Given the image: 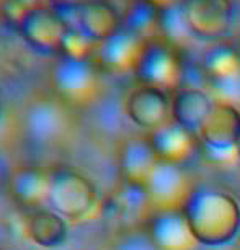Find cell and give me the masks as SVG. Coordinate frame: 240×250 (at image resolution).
I'll list each match as a JSON object with an SVG mask.
<instances>
[{
  "label": "cell",
  "mask_w": 240,
  "mask_h": 250,
  "mask_svg": "<svg viewBox=\"0 0 240 250\" xmlns=\"http://www.w3.org/2000/svg\"><path fill=\"white\" fill-rule=\"evenodd\" d=\"M183 218L196 244L224 247L240 232V205L232 195L213 188H200L185 200Z\"/></svg>",
  "instance_id": "cell-1"
},
{
  "label": "cell",
  "mask_w": 240,
  "mask_h": 250,
  "mask_svg": "<svg viewBox=\"0 0 240 250\" xmlns=\"http://www.w3.org/2000/svg\"><path fill=\"white\" fill-rule=\"evenodd\" d=\"M181 26L188 35L200 41L224 40L237 20L234 0H183L178 5Z\"/></svg>",
  "instance_id": "cell-2"
},
{
  "label": "cell",
  "mask_w": 240,
  "mask_h": 250,
  "mask_svg": "<svg viewBox=\"0 0 240 250\" xmlns=\"http://www.w3.org/2000/svg\"><path fill=\"white\" fill-rule=\"evenodd\" d=\"M98 191L90 178L72 168L51 173L48 206L64 219L80 221L95 209Z\"/></svg>",
  "instance_id": "cell-3"
},
{
  "label": "cell",
  "mask_w": 240,
  "mask_h": 250,
  "mask_svg": "<svg viewBox=\"0 0 240 250\" xmlns=\"http://www.w3.org/2000/svg\"><path fill=\"white\" fill-rule=\"evenodd\" d=\"M126 113L136 126L152 133L173 121L170 98L165 90L152 85H142L129 93Z\"/></svg>",
  "instance_id": "cell-4"
},
{
  "label": "cell",
  "mask_w": 240,
  "mask_h": 250,
  "mask_svg": "<svg viewBox=\"0 0 240 250\" xmlns=\"http://www.w3.org/2000/svg\"><path fill=\"white\" fill-rule=\"evenodd\" d=\"M69 28V23L59 12L36 7L23 21L20 33L33 49L41 53H60Z\"/></svg>",
  "instance_id": "cell-5"
},
{
  "label": "cell",
  "mask_w": 240,
  "mask_h": 250,
  "mask_svg": "<svg viewBox=\"0 0 240 250\" xmlns=\"http://www.w3.org/2000/svg\"><path fill=\"white\" fill-rule=\"evenodd\" d=\"M198 133L211 150L227 152L237 144L240 134V111L230 103L214 102Z\"/></svg>",
  "instance_id": "cell-6"
},
{
  "label": "cell",
  "mask_w": 240,
  "mask_h": 250,
  "mask_svg": "<svg viewBox=\"0 0 240 250\" xmlns=\"http://www.w3.org/2000/svg\"><path fill=\"white\" fill-rule=\"evenodd\" d=\"M121 15L110 0H87L77 10L80 31L93 43H106L121 30Z\"/></svg>",
  "instance_id": "cell-7"
},
{
  "label": "cell",
  "mask_w": 240,
  "mask_h": 250,
  "mask_svg": "<svg viewBox=\"0 0 240 250\" xmlns=\"http://www.w3.org/2000/svg\"><path fill=\"white\" fill-rule=\"evenodd\" d=\"M136 72L144 82V85H152L165 90V88L177 85L181 70L180 62L172 49L154 44L145 48L136 67Z\"/></svg>",
  "instance_id": "cell-8"
},
{
  "label": "cell",
  "mask_w": 240,
  "mask_h": 250,
  "mask_svg": "<svg viewBox=\"0 0 240 250\" xmlns=\"http://www.w3.org/2000/svg\"><path fill=\"white\" fill-rule=\"evenodd\" d=\"M49 180L51 175L36 167H18L8 178V191L18 206L31 211L43 209L49 201Z\"/></svg>",
  "instance_id": "cell-9"
},
{
  "label": "cell",
  "mask_w": 240,
  "mask_h": 250,
  "mask_svg": "<svg viewBox=\"0 0 240 250\" xmlns=\"http://www.w3.org/2000/svg\"><path fill=\"white\" fill-rule=\"evenodd\" d=\"M54 83L69 102H83L95 88V74L87 61L64 58L54 70Z\"/></svg>",
  "instance_id": "cell-10"
},
{
  "label": "cell",
  "mask_w": 240,
  "mask_h": 250,
  "mask_svg": "<svg viewBox=\"0 0 240 250\" xmlns=\"http://www.w3.org/2000/svg\"><path fill=\"white\" fill-rule=\"evenodd\" d=\"M149 146L154 150L155 157L160 159V162L175 167L190 159L195 150L193 133L181 128L175 121L154 131Z\"/></svg>",
  "instance_id": "cell-11"
},
{
  "label": "cell",
  "mask_w": 240,
  "mask_h": 250,
  "mask_svg": "<svg viewBox=\"0 0 240 250\" xmlns=\"http://www.w3.org/2000/svg\"><path fill=\"white\" fill-rule=\"evenodd\" d=\"M26 235L33 244L43 249H58L65 244L69 228L65 219L49 208L31 211L25 223Z\"/></svg>",
  "instance_id": "cell-12"
},
{
  "label": "cell",
  "mask_w": 240,
  "mask_h": 250,
  "mask_svg": "<svg viewBox=\"0 0 240 250\" xmlns=\"http://www.w3.org/2000/svg\"><path fill=\"white\" fill-rule=\"evenodd\" d=\"M214 102L201 88H183L172 102V118L190 133L200 131Z\"/></svg>",
  "instance_id": "cell-13"
},
{
  "label": "cell",
  "mask_w": 240,
  "mask_h": 250,
  "mask_svg": "<svg viewBox=\"0 0 240 250\" xmlns=\"http://www.w3.org/2000/svg\"><path fill=\"white\" fill-rule=\"evenodd\" d=\"M145 48L142 36L129 28H121L111 40L103 43V59L108 65L120 70L136 69Z\"/></svg>",
  "instance_id": "cell-14"
},
{
  "label": "cell",
  "mask_w": 240,
  "mask_h": 250,
  "mask_svg": "<svg viewBox=\"0 0 240 250\" xmlns=\"http://www.w3.org/2000/svg\"><path fill=\"white\" fill-rule=\"evenodd\" d=\"M152 235L155 244L162 250H186L188 240L195 242L188 230L185 218L178 213L160 214L154 223Z\"/></svg>",
  "instance_id": "cell-15"
},
{
  "label": "cell",
  "mask_w": 240,
  "mask_h": 250,
  "mask_svg": "<svg viewBox=\"0 0 240 250\" xmlns=\"http://www.w3.org/2000/svg\"><path fill=\"white\" fill-rule=\"evenodd\" d=\"M155 154L149 144L131 143L126 146L121 155V170L124 173L126 182L147 185L150 175L155 168Z\"/></svg>",
  "instance_id": "cell-16"
},
{
  "label": "cell",
  "mask_w": 240,
  "mask_h": 250,
  "mask_svg": "<svg viewBox=\"0 0 240 250\" xmlns=\"http://www.w3.org/2000/svg\"><path fill=\"white\" fill-rule=\"evenodd\" d=\"M204 67L216 82H234L240 77V56L232 46L216 44L204 56Z\"/></svg>",
  "instance_id": "cell-17"
},
{
  "label": "cell",
  "mask_w": 240,
  "mask_h": 250,
  "mask_svg": "<svg viewBox=\"0 0 240 250\" xmlns=\"http://www.w3.org/2000/svg\"><path fill=\"white\" fill-rule=\"evenodd\" d=\"M64 120L58 108L51 105L35 106L28 116V133L38 143H49L62 133Z\"/></svg>",
  "instance_id": "cell-18"
},
{
  "label": "cell",
  "mask_w": 240,
  "mask_h": 250,
  "mask_svg": "<svg viewBox=\"0 0 240 250\" xmlns=\"http://www.w3.org/2000/svg\"><path fill=\"white\" fill-rule=\"evenodd\" d=\"M92 44H93V41L88 40L79 28L70 26L67 35L64 38L60 53H62L64 58H67V59L87 61V56L90 53Z\"/></svg>",
  "instance_id": "cell-19"
},
{
  "label": "cell",
  "mask_w": 240,
  "mask_h": 250,
  "mask_svg": "<svg viewBox=\"0 0 240 250\" xmlns=\"http://www.w3.org/2000/svg\"><path fill=\"white\" fill-rule=\"evenodd\" d=\"M145 2H149L155 8H160V10H170V8L180 5L183 0H145Z\"/></svg>",
  "instance_id": "cell-20"
},
{
  "label": "cell",
  "mask_w": 240,
  "mask_h": 250,
  "mask_svg": "<svg viewBox=\"0 0 240 250\" xmlns=\"http://www.w3.org/2000/svg\"><path fill=\"white\" fill-rule=\"evenodd\" d=\"M54 2L60 3V5H82L83 2H87V0H54Z\"/></svg>",
  "instance_id": "cell-21"
},
{
  "label": "cell",
  "mask_w": 240,
  "mask_h": 250,
  "mask_svg": "<svg viewBox=\"0 0 240 250\" xmlns=\"http://www.w3.org/2000/svg\"><path fill=\"white\" fill-rule=\"evenodd\" d=\"M235 150H237V155H239V159H240V134H239L237 144H235Z\"/></svg>",
  "instance_id": "cell-22"
},
{
  "label": "cell",
  "mask_w": 240,
  "mask_h": 250,
  "mask_svg": "<svg viewBox=\"0 0 240 250\" xmlns=\"http://www.w3.org/2000/svg\"><path fill=\"white\" fill-rule=\"evenodd\" d=\"M0 118H2V100H0Z\"/></svg>",
  "instance_id": "cell-23"
}]
</instances>
